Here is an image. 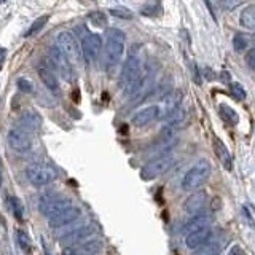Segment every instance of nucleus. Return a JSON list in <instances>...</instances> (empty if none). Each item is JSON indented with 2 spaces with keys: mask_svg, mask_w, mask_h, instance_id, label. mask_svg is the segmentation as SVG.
Segmentation results:
<instances>
[{
  "mask_svg": "<svg viewBox=\"0 0 255 255\" xmlns=\"http://www.w3.org/2000/svg\"><path fill=\"white\" fill-rule=\"evenodd\" d=\"M230 93L231 96H233L235 99L238 101H243L246 98V91H244V86L241 83H238V82H233L230 85Z\"/></svg>",
  "mask_w": 255,
  "mask_h": 255,
  "instance_id": "obj_29",
  "label": "nucleus"
},
{
  "mask_svg": "<svg viewBox=\"0 0 255 255\" xmlns=\"http://www.w3.org/2000/svg\"><path fill=\"white\" fill-rule=\"evenodd\" d=\"M8 206H10V209H11V212H13V215L16 219H18V220L24 219V206H22L19 198L10 196V198H8Z\"/></svg>",
  "mask_w": 255,
  "mask_h": 255,
  "instance_id": "obj_26",
  "label": "nucleus"
},
{
  "mask_svg": "<svg viewBox=\"0 0 255 255\" xmlns=\"http://www.w3.org/2000/svg\"><path fill=\"white\" fill-rule=\"evenodd\" d=\"M5 59H6V50L3 46H0V70H2V67H3Z\"/></svg>",
  "mask_w": 255,
  "mask_h": 255,
  "instance_id": "obj_36",
  "label": "nucleus"
},
{
  "mask_svg": "<svg viewBox=\"0 0 255 255\" xmlns=\"http://www.w3.org/2000/svg\"><path fill=\"white\" fill-rule=\"evenodd\" d=\"M206 199H207L206 191H195V193H191L185 199V203H183V211H185L187 214H190L191 217H193V215L203 212L204 204H206Z\"/></svg>",
  "mask_w": 255,
  "mask_h": 255,
  "instance_id": "obj_13",
  "label": "nucleus"
},
{
  "mask_svg": "<svg viewBox=\"0 0 255 255\" xmlns=\"http://www.w3.org/2000/svg\"><path fill=\"white\" fill-rule=\"evenodd\" d=\"M212 147H214V153H215V156L219 158V161L222 163V166L225 167L227 171H233V159H231L230 150L227 148L225 143H223L219 137H214Z\"/></svg>",
  "mask_w": 255,
  "mask_h": 255,
  "instance_id": "obj_19",
  "label": "nucleus"
},
{
  "mask_svg": "<svg viewBox=\"0 0 255 255\" xmlns=\"http://www.w3.org/2000/svg\"><path fill=\"white\" fill-rule=\"evenodd\" d=\"M220 5H222L223 8H227V10H233V8H236V6L241 5V2H222Z\"/></svg>",
  "mask_w": 255,
  "mask_h": 255,
  "instance_id": "obj_35",
  "label": "nucleus"
},
{
  "mask_svg": "<svg viewBox=\"0 0 255 255\" xmlns=\"http://www.w3.org/2000/svg\"><path fill=\"white\" fill-rule=\"evenodd\" d=\"M14 239H16V243H18L21 251L30 252V249H32V241H30V238H29V235L26 233V231L18 228V230L14 231Z\"/></svg>",
  "mask_w": 255,
  "mask_h": 255,
  "instance_id": "obj_25",
  "label": "nucleus"
},
{
  "mask_svg": "<svg viewBox=\"0 0 255 255\" xmlns=\"http://www.w3.org/2000/svg\"><path fill=\"white\" fill-rule=\"evenodd\" d=\"M180 101H182V93L180 91H172L169 94H166L164 99H163L161 107L158 106L159 117H163V118L169 117L174 110H177L180 107Z\"/></svg>",
  "mask_w": 255,
  "mask_h": 255,
  "instance_id": "obj_16",
  "label": "nucleus"
},
{
  "mask_svg": "<svg viewBox=\"0 0 255 255\" xmlns=\"http://www.w3.org/2000/svg\"><path fill=\"white\" fill-rule=\"evenodd\" d=\"M110 14L117 16V18H123V19H132V11L128 10V8H125V6L110 8Z\"/></svg>",
  "mask_w": 255,
  "mask_h": 255,
  "instance_id": "obj_31",
  "label": "nucleus"
},
{
  "mask_svg": "<svg viewBox=\"0 0 255 255\" xmlns=\"http://www.w3.org/2000/svg\"><path fill=\"white\" fill-rule=\"evenodd\" d=\"M174 164V156L171 153H166L161 156L153 158L151 161L142 166L140 169V179L142 180H153L159 175H163L169 167Z\"/></svg>",
  "mask_w": 255,
  "mask_h": 255,
  "instance_id": "obj_5",
  "label": "nucleus"
},
{
  "mask_svg": "<svg viewBox=\"0 0 255 255\" xmlns=\"http://www.w3.org/2000/svg\"><path fill=\"white\" fill-rule=\"evenodd\" d=\"M62 255H75L74 247H64V249H62Z\"/></svg>",
  "mask_w": 255,
  "mask_h": 255,
  "instance_id": "obj_38",
  "label": "nucleus"
},
{
  "mask_svg": "<svg viewBox=\"0 0 255 255\" xmlns=\"http://www.w3.org/2000/svg\"><path fill=\"white\" fill-rule=\"evenodd\" d=\"M241 26L251 32H255V3H251L243 8V13L239 16Z\"/></svg>",
  "mask_w": 255,
  "mask_h": 255,
  "instance_id": "obj_23",
  "label": "nucleus"
},
{
  "mask_svg": "<svg viewBox=\"0 0 255 255\" xmlns=\"http://www.w3.org/2000/svg\"><path fill=\"white\" fill-rule=\"evenodd\" d=\"M228 255H247V252L239 244H233V246L230 247Z\"/></svg>",
  "mask_w": 255,
  "mask_h": 255,
  "instance_id": "obj_34",
  "label": "nucleus"
},
{
  "mask_svg": "<svg viewBox=\"0 0 255 255\" xmlns=\"http://www.w3.org/2000/svg\"><path fill=\"white\" fill-rule=\"evenodd\" d=\"M6 140L10 143V147L16 151H27L30 150L32 147V140H30V135L21 129V128H11L10 131H8V135H6Z\"/></svg>",
  "mask_w": 255,
  "mask_h": 255,
  "instance_id": "obj_9",
  "label": "nucleus"
},
{
  "mask_svg": "<svg viewBox=\"0 0 255 255\" xmlns=\"http://www.w3.org/2000/svg\"><path fill=\"white\" fill-rule=\"evenodd\" d=\"M37 75L40 77V80H42V83L46 86L48 91H51L53 94L59 93V82H58V78H56V75L46 66H38L37 67Z\"/></svg>",
  "mask_w": 255,
  "mask_h": 255,
  "instance_id": "obj_20",
  "label": "nucleus"
},
{
  "mask_svg": "<svg viewBox=\"0 0 255 255\" xmlns=\"http://www.w3.org/2000/svg\"><path fill=\"white\" fill-rule=\"evenodd\" d=\"M19 122H21V129H24L27 132L29 131H38L40 128H42V115L38 114L37 110L34 109H29V110H24L22 114L19 115Z\"/></svg>",
  "mask_w": 255,
  "mask_h": 255,
  "instance_id": "obj_15",
  "label": "nucleus"
},
{
  "mask_svg": "<svg viewBox=\"0 0 255 255\" xmlns=\"http://www.w3.org/2000/svg\"><path fill=\"white\" fill-rule=\"evenodd\" d=\"M48 54H50V59L51 62L56 66V69H58L59 75L66 80V82H74L75 80V72H74V66L67 61L66 56L62 54V51L59 50L58 46H51L50 51H48Z\"/></svg>",
  "mask_w": 255,
  "mask_h": 255,
  "instance_id": "obj_8",
  "label": "nucleus"
},
{
  "mask_svg": "<svg viewBox=\"0 0 255 255\" xmlns=\"http://www.w3.org/2000/svg\"><path fill=\"white\" fill-rule=\"evenodd\" d=\"M50 21V16L48 14H43V16H40V18H37L34 22L30 24V27L29 30L26 32V37H32V35H35L37 32H40L43 29V26H46V22Z\"/></svg>",
  "mask_w": 255,
  "mask_h": 255,
  "instance_id": "obj_27",
  "label": "nucleus"
},
{
  "mask_svg": "<svg viewBox=\"0 0 255 255\" xmlns=\"http://www.w3.org/2000/svg\"><path fill=\"white\" fill-rule=\"evenodd\" d=\"M3 180V166H2V159H0V185H2Z\"/></svg>",
  "mask_w": 255,
  "mask_h": 255,
  "instance_id": "obj_39",
  "label": "nucleus"
},
{
  "mask_svg": "<svg viewBox=\"0 0 255 255\" xmlns=\"http://www.w3.org/2000/svg\"><path fill=\"white\" fill-rule=\"evenodd\" d=\"M233 48L236 53H243L247 48V37L243 34H236L233 38Z\"/></svg>",
  "mask_w": 255,
  "mask_h": 255,
  "instance_id": "obj_30",
  "label": "nucleus"
},
{
  "mask_svg": "<svg viewBox=\"0 0 255 255\" xmlns=\"http://www.w3.org/2000/svg\"><path fill=\"white\" fill-rule=\"evenodd\" d=\"M212 166L211 161L206 158H201L199 161H196L193 166L187 171V174L183 175L180 187L183 191H196L201 185H204L206 180L211 177Z\"/></svg>",
  "mask_w": 255,
  "mask_h": 255,
  "instance_id": "obj_3",
  "label": "nucleus"
},
{
  "mask_svg": "<svg viewBox=\"0 0 255 255\" xmlns=\"http://www.w3.org/2000/svg\"><path fill=\"white\" fill-rule=\"evenodd\" d=\"M94 231H96L94 225H80L74 231H70L69 235L62 236L59 241L66 247H70L72 244H82V243H85V239L94 235Z\"/></svg>",
  "mask_w": 255,
  "mask_h": 255,
  "instance_id": "obj_10",
  "label": "nucleus"
},
{
  "mask_svg": "<svg viewBox=\"0 0 255 255\" xmlns=\"http://www.w3.org/2000/svg\"><path fill=\"white\" fill-rule=\"evenodd\" d=\"M80 217H82V211L77 206H70L69 209L59 212L58 215L50 219V225L56 230H59L62 227H67L70 223H75Z\"/></svg>",
  "mask_w": 255,
  "mask_h": 255,
  "instance_id": "obj_11",
  "label": "nucleus"
},
{
  "mask_svg": "<svg viewBox=\"0 0 255 255\" xmlns=\"http://www.w3.org/2000/svg\"><path fill=\"white\" fill-rule=\"evenodd\" d=\"M26 175L32 185L42 187L58 179V171L50 164H29L26 167Z\"/></svg>",
  "mask_w": 255,
  "mask_h": 255,
  "instance_id": "obj_6",
  "label": "nucleus"
},
{
  "mask_svg": "<svg viewBox=\"0 0 255 255\" xmlns=\"http://www.w3.org/2000/svg\"><path fill=\"white\" fill-rule=\"evenodd\" d=\"M246 62L252 70H255V48H252L251 51H247L246 54Z\"/></svg>",
  "mask_w": 255,
  "mask_h": 255,
  "instance_id": "obj_33",
  "label": "nucleus"
},
{
  "mask_svg": "<svg viewBox=\"0 0 255 255\" xmlns=\"http://www.w3.org/2000/svg\"><path fill=\"white\" fill-rule=\"evenodd\" d=\"M243 214H244V219L247 220V223H249L251 227H254V220H252V215L249 214V211H247V207H244V209H243Z\"/></svg>",
  "mask_w": 255,
  "mask_h": 255,
  "instance_id": "obj_37",
  "label": "nucleus"
},
{
  "mask_svg": "<svg viewBox=\"0 0 255 255\" xmlns=\"http://www.w3.org/2000/svg\"><path fill=\"white\" fill-rule=\"evenodd\" d=\"M125 38V32L117 27H112L107 30V42L106 48H104V67H106L109 74H112L123 59Z\"/></svg>",
  "mask_w": 255,
  "mask_h": 255,
  "instance_id": "obj_2",
  "label": "nucleus"
},
{
  "mask_svg": "<svg viewBox=\"0 0 255 255\" xmlns=\"http://www.w3.org/2000/svg\"><path fill=\"white\" fill-rule=\"evenodd\" d=\"M72 204L69 199L66 198H61L58 195H43L42 199H40V212H42L45 217H48V220H50L51 217H54V215H58L59 212L69 209Z\"/></svg>",
  "mask_w": 255,
  "mask_h": 255,
  "instance_id": "obj_7",
  "label": "nucleus"
},
{
  "mask_svg": "<svg viewBox=\"0 0 255 255\" xmlns=\"http://www.w3.org/2000/svg\"><path fill=\"white\" fill-rule=\"evenodd\" d=\"M219 114L230 125H238V122H239V115L236 114V110L231 109L228 104H220V106H219Z\"/></svg>",
  "mask_w": 255,
  "mask_h": 255,
  "instance_id": "obj_24",
  "label": "nucleus"
},
{
  "mask_svg": "<svg viewBox=\"0 0 255 255\" xmlns=\"http://www.w3.org/2000/svg\"><path fill=\"white\" fill-rule=\"evenodd\" d=\"M212 223V217L211 214L207 212H199L196 215H193L185 225H183V230L188 233H193V231H198V230H203V228H209Z\"/></svg>",
  "mask_w": 255,
  "mask_h": 255,
  "instance_id": "obj_18",
  "label": "nucleus"
},
{
  "mask_svg": "<svg viewBox=\"0 0 255 255\" xmlns=\"http://www.w3.org/2000/svg\"><path fill=\"white\" fill-rule=\"evenodd\" d=\"M212 236V230L211 227L209 228H203V230H198V231H193V233H188L187 238H185V246L191 251H196L199 249L201 246H204L207 241H209V238Z\"/></svg>",
  "mask_w": 255,
  "mask_h": 255,
  "instance_id": "obj_17",
  "label": "nucleus"
},
{
  "mask_svg": "<svg viewBox=\"0 0 255 255\" xmlns=\"http://www.w3.org/2000/svg\"><path fill=\"white\" fill-rule=\"evenodd\" d=\"M70 247H74V246H70ZM101 247H102V243L99 239H86L85 243L74 247V252L75 255H98Z\"/></svg>",
  "mask_w": 255,
  "mask_h": 255,
  "instance_id": "obj_22",
  "label": "nucleus"
},
{
  "mask_svg": "<svg viewBox=\"0 0 255 255\" xmlns=\"http://www.w3.org/2000/svg\"><path fill=\"white\" fill-rule=\"evenodd\" d=\"M148 82V72L143 70L142 59L135 45L131 48V53L123 64L122 75H120V86L125 90L126 96H135L143 91Z\"/></svg>",
  "mask_w": 255,
  "mask_h": 255,
  "instance_id": "obj_1",
  "label": "nucleus"
},
{
  "mask_svg": "<svg viewBox=\"0 0 255 255\" xmlns=\"http://www.w3.org/2000/svg\"><path fill=\"white\" fill-rule=\"evenodd\" d=\"M56 46L62 51V54L66 56L67 61L72 66H80L83 61V53L82 46H80L77 37L69 30H62L56 37Z\"/></svg>",
  "mask_w": 255,
  "mask_h": 255,
  "instance_id": "obj_4",
  "label": "nucleus"
},
{
  "mask_svg": "<svg viewBox=\"0 0 255 255\" xmlns=\"http://www.w3.org/2000/svg\"><path fill=\"white\" fill-rule=\"evenodd\" d=\"M225 238L222 235L220 236H211L209 241H207L204 246H201L199 249H196V252L193 255H219V252L222 251V246Z\"/></svg>",
  "mask_w": 255,
  "mask_h": 255,
  "instance_id": "obj_21",
  "label": "nucleus"
},
{
  "mask_svg": "<svg viewBox=\"0 0 255 255\" xmlns=\"http://www.w3.org/2000/svg\"><path fill=\"white\" fill-rule=\"evenodd\" d=\"M159 117V110H158V106H148L145 109H142L139 112H135L134 117L131 118V123L135 126V128H143L150 125L151 122H155V120Z\"/></svg>",
  "mask_w": 255,
  "mask_h": 255,
  "instance_id": "obj_14",
  "label": "nucleus"
},
{
  "mask_svg": "<svg viewBox=\"0 0 255 255\" xmlns=\"http://www.w3.org/2000/svg\"><path fill=\"white\" fill-rule=\"evenodd\" d=\"M101 51H102V37L99 34H90L83 40L82 53L86 61L90 62L96 61Z\"/></svg>",
  "mask_w": 255,
  "mask_h": 255,
  "instance_id": "obj_12",
  "label": "nucleus"
},
{
  "mask_svg": "<svg viewBox=\"0 0 255 255\" xmlns=\"http://www.w3.org/2000/svg\"><path fill=\"white\" fill-rule=\"evenodd\" d=\"M16 85H18V88H19V91H21V93L29 94V93L34 91V83H32L30 80H27V78H18V82H16Z\"/></svg>",
  "mask_w": 255,
  "mask_h": 255,
  "instance_id": "obj_32",
  "label": "nucleus"
},
{
  "mask_svg": "<svg viewBox=\"0 0 255 255\" xmlns=\"http://www.w3.org/2000/svg\"><path fill=\"white\" fill-rule=\"evenodd\" d=\"M90 21L98 27H106L107 26V16L101 11H93L90 13Z\"/></svg>",
  "mask_w": 255,
  "mask_h": 255,
  "instance_id": "obj_28",
  "label": "nucleus"
}]
</instances>
